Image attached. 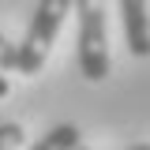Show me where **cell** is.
<instances>
[{"instance_id":"cell-7","label":"cell","mask_w":150,"mask_h":150,"mask_svg":"<svg viewBox=\"0 0 150 150\" xmlns=\"http://www.w3.org/2000/svg\"><path fill=\"white\" fill-rule=\"evenodd\" d=\"M8 90H11V86H8V79H4V71H0V98H8Z\"/></svg>"},{"instance_id":"cell-3","label":"cell","mask_w":150,"mask_h":150,"mask_svg":"<svg viewBox=\"0 0 150 150\" xmlns=\"http://www.w3.org/2000/svg\"><path fill=\"white\" fill-rule=\"evenodd\" d=\"M120 19H124L128 53L146 60L150 56V0H120Z\"/></svg>"},{"instance_id":"cell-6","label":"cell","mask_w":150,"mask_h":150,"mask_svg":"<svg viewBox=\"0 0 150 150\" xmlns=\"http://www.w3.org/2000/svg\"><path fill=\"white\" fill-rule=\"evenodd\" d=\"M4 146H23V128L19 124H0V150Z\"/></svg>"},{"instance_id":"cell-1","label":"cell","mask_w":150,"mask_h":150,"mask_svg":"<svg viewBox=\"0 0 150 150\" xmlns=\"http://www.w3.org/2000/svg\"><path fill=\"white\" fill-rule=\"evenodd\" d=\"M71 4H75V0H38L34 19H30V26H26L23 41H19V68H15V71L38 75L41 68H45L49 49L56 45L60 26H64V15H68Z\"/></svg>"},{"instance_id":"cell-5","label":"cell","mask_w":150,"mask_h":150,"mask_svg":"<svg viewBox=\"0 0 150 150\" xmlns=\"http://www.w3.org/2000/svg\"><path fill=\"white\" fill-rule=\"evenodd\" d=\"M19 68V45L0 34V71H15Z\"/></svg>"},{"instance_id":"cell-4","label":"cell","mask_w":150,"mask_h":150,"mask_svg":"<svg viewBox=\"0 0 150 150\" xmlns=\"http://www.w3.org/2000/svg\"><path fill=\"white\" fill-rule=\"evenodd\" d=\"M83 146V135L75 124H56L45 131V139H38V150H75Z\"/></svg>"},{"instance_id":"cell-2","label":"cell","mask_w":150,"mask_h":150,"mask_svg":"<svg viewBox=\"0 0 150 150\" xmlns=\"http://www.w3.org/2000/svg\"><path fill=\"white\" fill-rule=\"evenodd\" d=\"M79 11V71L90 83L109 75V30H105V0H75Z\"/></svg>"}]
</instances>
